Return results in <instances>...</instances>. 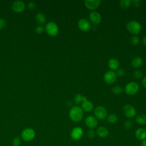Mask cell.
I'll use <instances>...</instances> for the list:
<instances>
[{
    "instance_id": "cell-1",
    "label": "cell",
    "mask_w": 146,
    "mask_h": 146,
    "mask_svg": "<svg viewBox=\"0 0 146 146\" xmlns=\"http://www.w3.org/2000/svg\"><path fill=\"white\" fill-rule=\"evenodd\" d=\"M69 117L74 122L80 121L83 117V111L78 106H75L71 108L69 111Z\"/></svg>"
},
{
    "instance_id": "cell-2",
    "label": "cell",
    "mask_w": 146,
    "mask_h": 146,
    "mask_svg": "<svg viewBox=\"0 0 146 146\" xmlns=\"http://www.w3.org/2000/svg\"><path fill=\"white\" fill-rule=\"evenodd\" d=\"M126 28L131 34H138L141 29L140 23L136 21H131L127 23Z\"/></svg>"
},
{
    "instance_id": "cell-3",
    "label": "cell",
    "mask_w": 146,
    "mask_h": 146,
    "mask_svg": "<svg viewBox=\"0 0 146 146\" xmlns=\"http://www.w3.org/2000/svg\"><path fill=\"white\" fill-rule=\"evenodd\" d=\"M46 33L51 36H56L59 31V28L56 23L54 22H48L44 27Z\"/></svg>"
},
{
    "instance_id": "cell-4",
    "label": "cell",
    "mask_w": 146,
    "mask_h": 146,
    "mask_svg": "<svg viewBox=\"0 0 146 146\" xmlns=\"http://www.w3.org/2000/svg\"><path fill=\"white\" fill-rule=\"evenodd\" d=\"M139 86L137 83L135 82H131L127 83L124 87V91L125 93L129 95H133L136 94L139 91Z\"/></svg>"
},
{
    "instance_id": "cell-5",
    "label": "cell",
    "mask_w": 146,
    "mask_h": 146,
    "mask_svg": "<svg viewBox=\"0 0 146 146\" xmlns=\"http://www.w3.org/2000/svg\"><path fill=\"white\" fill-rule=\"evenodd\" d=\"M35 136V131L31 128H27L22 131L21 133L22 139L26 141H31Z\"/></svg>"
},
{
    "instance_id": "cell-6",
    "label": "cell",
    "mask_w": 146,
    "mask_h": 146,
    "mask_svg": "<svg viewBox=\"0 0 146 146\" xmlns=\"http://www.w3.org/2000/svg\"><path fill=\"white\" fill-rule=\"evenodd\" d=\"M95 117L99 120H104L107 117V111L103 106H98L94 110Z\"/></svg>"
},
{
    "instance_id": "cell-7",
    "label": "cell",
    "mask_w": 146,
    "mask_h": 146,
    "mask_svg": "<svg viewBox=\"0 0 146 146\" xmlns=\"http://www.w3.org/2000/svg\"><path fill=\"white\" fill-rule=\"evenodd\" d=\"M123 111L124 116L129 119L133 117L136 114V109L131 104H126L124 106Z\"/></svg>"
},
{
    "instance_id": "cell-8",
    "label": "cell",
    "mask_w": 146,
    "mask_h": 146,
    "mask_svg": "<svg viewBox=\"0 0 146 146\" xmlns=\"http://www.w3.org/2000/svg\"><path fill=\"white\" fill-rule=\"evenodd\" d=\"M83 130L80 127H75L73 128L70 132V136L74 140H80L83 135Z\"/></svg>"
},
{
    "instance_id": "cell-9",
    "label": "cell",
    "mask_w": 146,
    "mask_h": 146,
    "mask_svg": "<svg viewBox=\"0 0 146 146\" xmlns=\"http://www.w3.org/2000/svg\"><path fill=\"white\" fill-rule=\"evenodd\" d=\"M103 79L107 84H113L116 80V75L113 71H108L104 74Z\"/></svg>"
},
{
    "instance_id": "cell-10",
    "label": "cell",
    "mask_w": 146,
    "mask_h": 146,
    "mask_svg": "<svg viewBox=\"0 0 146 146\" xmlns=\"http://www.w3.org/2000/svg\"><path fill=\"white\" fill-rule=\"evenodd\" d=\"M89 20L91 23L96 25L99 24L102 21V17L99 13L96 11H91L89 14Z\"/></svg>"
},
{
    "instance_id": "cell-11",
    "label": "cell",
    "mask_w": 146,
    "mask_h": 146,
    "mask_svg": "<svg viewBox=\"0 0 146 146\" xmlns=\"http://www.w3.org/2000/svg\"><path fill=\"white\" fill-rule=\"evenodd\" d=\"M78 27L80 30L86 32L91 29V25L88 20L84 18H82L79 20L78 22Z\"/></svg>"
},
{
    "instance_id": "cell-12",
    "label": "cell",
    "mask_w": 146,
    "mask_h": 146,
    "mask_svg": "<svg viewBox=\"0 0 146 146\" xmlns=\"http://www.w3.org/2000/svg\"><path fill=\"white\" fill-rule=\"evenodd\" d=\"M85 124L90 129H94L97 127L98 124V121L95 116L90 115L86 117Z\"/></svg>"
},
{
    "instance_id": "cell-13",
    "label": "cell",
    "mask_w": 146,
    "mask_h": 146,
    "mask_svg": "<svg viewBox=\"0 0 146 146\" xmlns=\"http://www.w3.org/2000/svg\"><path fill=\"white\" fill-rule=\"evenodd\" d=\"M81 108L83 111L86 112H90L94 109V104L90 100H87L86 96H84L83 100L81 104Z\"/></svg>"
},
{
    "instance_id": "cell-14",
    "label": "cell",
    "mask_w": 146,
    "mask_h": 146,
    "mask_svg": "<svg viewBox=\"0 0 146 146\" xmlns=\"http://www.w3.org/2000/svg\"><path fill=\"white\" fill-rule=\"evenodd\" d=\"M100 2V0H86L84 5L88 10L94 11L99 6Z\"/></svg>"
},
{
    "instance_id": "cell-15",
    "label": "cell",
    "mask_w": 146,
    "mask_h": 146,
    "mask_svg": "<svg viewBox=\"0 0 146 146\" xmlns=\"http://www.w3.org/2000/svg\"><path fill=\"white\" fill-rule=\"evenodd\" d=\"M25 3L21 1H15L12 5V9L16 13H21L25 9Z\"/></svg>"
},
{
    "instance_id": "cell-16",
    "label": "cell",
    "mask_w": 146,
    "mask_h": 146,
    "mask_svg": "<svg viewBox=\"0 0 146 146\" xmlns=\"http://www.w3.org/2000/svg\"><path fill=\"white\" fill-rule=\"evenodd\" d=\"M108 129L104 126L99 127L96 130V134L101 138L106 137L108 135Z\"/></svg>"
},
{
    "instance_id": "cell-17",
    "label": "cell",
    "mask_w": 146,
    "mask_h": 146,
    "mask_svg": "<svg viewBox=\"0 0 146 146\" xmlns=\"http://www.w3.org/2000/svg\"><path fill=\"white\" fill-rule=\"evenodd\" d=\"M135 136L139 140H143L146 139V129L143 128H137L135 131Z\"/></svg>"
},
{
    "instance_id": "cell-18",
    "label": "cell",
    "mask_w": 146,
    "mask_h": 146,
    "mask_svg": "<svg viewBox=\"0 0 146 146\" xmlns=\"http://www.w3.org/2000/svg\"><path fill=\"white\" fill-rule=\"evenodd\" d=\"M108 66L111 71L117 70L119 67V62L115 58H111L108 62Z\"/></svg>"
},
{
    "instance_id": "cell-19",
    "label": "cell",
    "mask_w": 146,
    "mask_h": 146,
    "mask_svg": "<svg viewBox=\"0 0 146 146\" xmlns=\"http://www.w3.org/2000/svg\"><path fill=\"white\" fill-rule=\"evenodd\" d=\"M143 63V59L140 56H136L133 58L131 61V64L133 67L137 68L142 66Z\"/></svg>"
},
{
    "instance_id": "cell-20",
    "label": "cell",
    "mask_w": 146,
    "mask_h": 146,
    "mask_svg": "<svg viewBox=\"0 0 146 146\" xmlns=\"http://www.w3.org/2000/svg\"><path fill=\"white\" fill-rule=\"evenodd\" d=\"M136 121L140 125L146 124V115L141 113L138 115L136 117Z\"/></svg>"
},
{
    "instance_id": "cell-21",
    "label": "cell",
    "mask_w": 146,
    "mask_h": 146,
    "mask_svg": "<svg viewBox=\"0 0 146 146\" xmlns=\"http://www.w3.org/2000/svg\"><path fill=\"white\" fill-rule=\"evenodd\" d=\"M35 20L39 24H43L45 23L46 19L45 15L42 13H38L35 15Z\"/></svg>"
},
{
    "instance_id": "cell-22",
    "label": "cell",
    "mask_w": 146,
    "mask_h": 146,
    "mask_svg": "<svg viewBox=\"0 0 146 146\" xmlns=\"http://www.w3.org/2000/svg\"><path fill=\"white\" fill-rule=\"evenodd\" d=\"M83 98H84V96H83L82 94H77L74 96L73 98V100L76 104H79L80 103L82 104L83 100Z\"/></svg>"
},
{
    "instance_id": "cell-23",
    "label": "cell",
    "mask_w": 146,
    "mask_h": 146,
    "mask_svg": "<svg viewBox=\"0 0 146 146\" xmlns=\"http://www.w3.org/2000/svg\"><path fill=\"white\" fill-rule=\"evenodd\" d=\"M107 121L111 124H113L117 121V116L114 113L110 114L107 117Z\"/></svg>"
},
{
    "instance_id": "cell-24",
    "label": "cell",
    "mask_w": 146,
    "mask_h": 146,
    "mask_svg": "<svg viewBox=\"0 0 146 146\" xmlns=\"http://www.w3.org/2000/svg\"><path fill=\"white\" fill-rule=\"evenodd\" d=\"M132 2L130 0H121L119 2V5L123 9H127L131 5Z\"/></svg>"
},
{
    "instance_id": "cell-25",
    "label": "cell",
    "mask_w": 146,
    "mask_h": 146,
    "mask_svg": "<svg viewBox=\"0 0 146 146\" xmlns=\"http://www.w3.org/2000/svg\"><path fill=\"white\" fill-rule=\"evenodd\" d=\"M123 88L120 86H114L112 88V92L116 95H119L122 92H123Z\"/></svg>"
},
{
    "instance_id": "cell-26",
    "label": "cell",
    "mask_w": 146,
    "mask_h": 146,
    "mask_svg": "<svg viewBox=\"0 0 146 146\" xmlns=\"http://www.w3.org/2000/svg\"><path fill=\"white\" fill-rule=\"evenodd\" d=\"M87 137L90 139H94L95 136L96 135V131H95L94 130V129H90L89 130L87 131Z\"/></svg>"
},
{
    "instance_id": "cell-27",
    "label": "cell",
    "mask_w": 146,
    "mask_h": 146,
    "mask_svg": "<svg viewBox=\"0 0 146 146\" xmlns=\"http://www.w3.org/2000/svg\"><path fill=\"white\" fill-rule=\"evenodd\" d=\"M133 75L134 78L136 79H140L143 78V73L140 70H135L133 73Z\"/></svg>"
},
{
    "instance_id": "cell-28",
    "label": "cell",
    "mask_w": 146,
    "mask_h": 146,
    "mask_svg": "<svg viewBox=\"0 0 146 146\" xmlns=\"http://www.w3.org/2000/svg\"><path fill=\"white\" fill-rule=\"evenodd\" d=\"M131 43L134 45V46H136L137 45L139 42H140V39L137 36V35H134L133 36L132 38H131Z\"/></svg>"
},
{
    "instance_id": "cell-29",
    "label": "cell",
    "mask_w": 146,
    "mask_h": 146,
    "mask_svg": "<svg viewBox=\"0 0 146 146\" xmlns=\"http://www.w3.org/2000/svg\"><path fill=\"white\" fill-rule=\"evenodd\" d=\"M132 125H133V122L131 120H127L124 123V127L126 129H131L132 127Z\"/></svg>"
},
{
    "instance_id": "cell-30",
    "label": "cell",
    "mask_w": 146,
    "mask_h": 146,
    "mask_svg": "<svg viewBox=\"0 0 146 146\" xmlns=\"http://www.w3.org/2000/svg\"><path fill=\"white\" fill-rule=\"evenodd\" d=\"M21 144V139L19 137H16L12 141L13 146H19Z\"/></svg>"
},
{
    "instance_id": "cell-31",
    "label": "cell",
    "mask_w": 146,
    "mask_h": 146,
    "mask_svg": "<svg viewBox=\"0 0 146 146\" xmlns=\"http://www.w3.org/2000/svg\"><path fill=\"white\" fill-rule=\"evenodd\" d=\"M116 76L119 77H123L125 75V71L122 68H118L116 70V72H115Z\"/></svg>"
},
{
    "instance_id": "cell-32",
    "label": "cell",
    "mask_w": 146,
    "mask_h": 146,
    "mask_svg": "<svg viewBox=\"0 0 146 146\" xmlns=\"http://www.w3.org/2000/svg\"><path fill=\"white\" fill-rule=\"evenodd\" d=\"M44 28L42 26H38L35 28V31L38 34H42L44 32Z\"/></svg>"
},
{
    "instance_id": "cell-33",
    "label": "cell",
    "mask_w": 146,
    "mask_h": 146,
    "mask_svg": "<svg viewBox=\"0 0 146 146\" xmlns=\"http://www.w3.org/2000/svg\"><path fill=\"white\" fill-rule=\"evenodd\" d=\"M6 25V21L4 19L0 18V30L3 29Z\"/></svg>"
},
{
    "instance_id": "cell-34",
    "label": "cell",
    "mask_w": 146,
    "mask_h": 146,
    "mask_svg": "<svg viewBox=\"0 0 146 146\" xmlns=\"http://www.w3.org/2000/svg\"><path fill=\"white\" fill-rule=\"evenodd\" d=\"M36 7V4L34 2H30L28 4V8L30 10H34Z\"/></svg>"
},
{
    "instance_id": "cell-35",
    "label": "cell",
    "mask_w": 146,
    "mask_h": 146,
    "mask_svg": "<svg viewBox=\"0 0 146 146\" xmlns=\"http://www.w3.org/2000/svg\"><path fill=\"white\" fill-rule=\"evenodd\" d=\"M132 3H133V6L135 7L136 8H137V7H139L140 6V1H136V0H133V1H131Z\"/></svg>"
},
{
    "instance_id": "cell-36",
    "label": "cell",
    "mask_w": 146,
    "mask_h": 146,
    "mask_svg": "<svg viewBox=\"0 0 146 146\" xmlns=\"http://www.w3.org/2000/svg\"><path fill=\"white\" fill-rule=\"evenodd\" d=\"M141 83H142V85L144 86V87H145L146 88V76H145L143 78Z\"/></svg>"
},
{
    "instance_id": "cell-37",
    "label": "cell",
    "mask_w": 146,
    "mask_h": 146,
    "mask_svg": "<svg viewBox=\"0 0 146 146\" xmlns=\"http://www.w3.org/2000/svg\"><path fill=\"white\" fill-rule=\"evenodd\" d=\"M140 146H146V139H144L141 141Z\"/></svg>"
},
{
    "instance_id": "cell-38",
    "label": "cell",
    "mask_w": 146,
    "mask_h": 146,
    "mask_svg": "<svg viewBox=\"0 0 146 146\" xmlns=\"http://www.w3.org/2000/svg\"><path fill=\"white\" fill-rule=\"evenodd\" d=\"M142 42H143V44L146 47V35L143 38Z\"/></svg>"
}]
</instances>
